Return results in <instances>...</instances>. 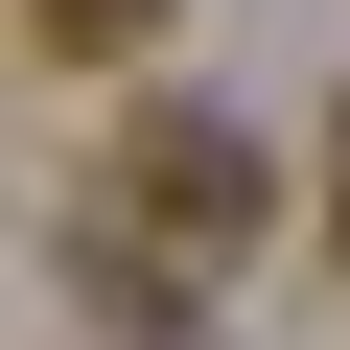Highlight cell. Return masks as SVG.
<instances>
[{
	"label": "cell",
	"instance_id": "3",
	"mask_svg": "<svg viewBox=\"0 0 350 350\" xmlns=\"http://www.w3.org/2000/svg\"><path fill=\"white\" fill-rule=\"evenodd\" d=\"M327 257H350V94H327Z\"/></svg>",
	"mask_w": 350,
	"mask_h": 350
},
{
	"label": "cell",
	"instance_id": "2",
	"mask_svg": "<svg viewBox=\"0 0 350 350\" xmlns=\"http://www.w3.org/2000/svg\"><path fill=\"white\" fill-rule=\"evenodd\" d=\"M24 24H47V47H163L187 0H24Z\"/></svg>",
	"mask_w": 350,
	"mask_h": 350
},
{
	"label": "cell",
	"instance_id": "1",
	"mask_svg": "<svg viewBox=\"0 0 350 350\" xmlns=\"http://www.w3.org/2000/svg\"><path fill=\"white\" fill-rule=\"evenodd\" d=\"M117 211H140L117 257H234V234H257V117H211V94H163V117L117 140Z\"/></svg>",
	"mask_w": 350,
	"mask_h": 350
}]
</instances>
